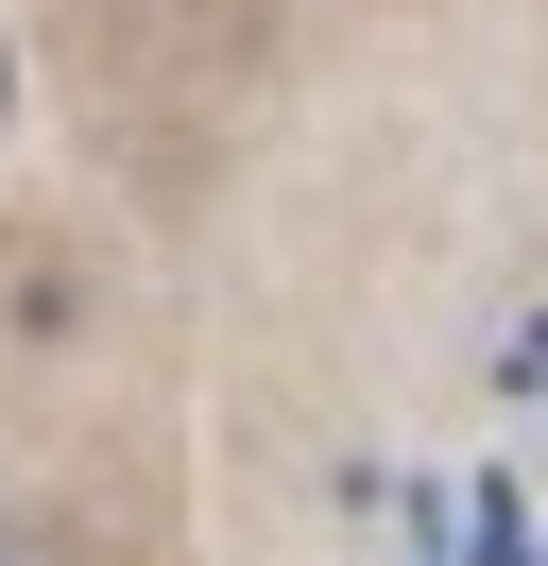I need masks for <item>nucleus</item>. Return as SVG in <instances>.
I'll use <instances>...</instances> for the list:
<instances>
[]
</instances>
